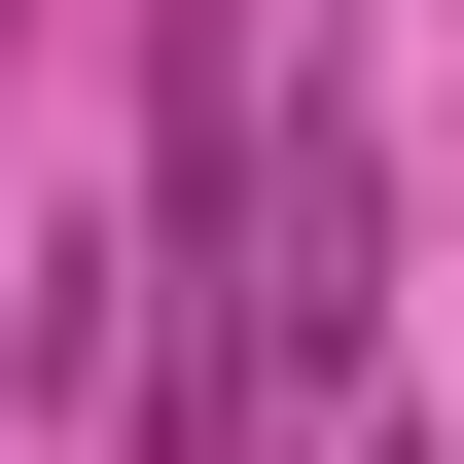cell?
Returning <instances> with one entry per match:
<instances>
[{
	"instance_id": "obj_1",
	"label": "cell",
	"mask_w": 464,
	"mask_h": 464,
	"mask_svg": "<svg viewBox=\"0 0 464 464\" xmlns=\"http://www.w3.org/2000/svg\"><path fill=\"white\" fill-rule=\"evenodd\" d=\"M357 464H429V429H357Z\"/></svg>"
}]
</instances>
